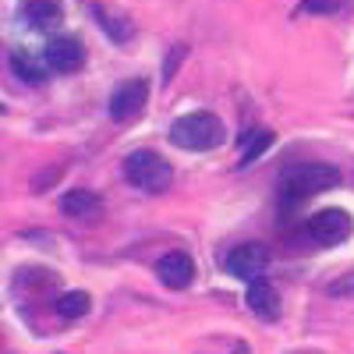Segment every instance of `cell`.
I'll return each instance as SVG.
<instances>
[{
  "label": "cell",
  "mask_w": 354,
  "mask_h": 354,
  "mask_svg": "<svg viewBox=\"0 0 354 354\" xmlns=\"http://www.w3.org/2000/svg\"><path fill=\"white\" fill-rule=\"evenodd\" d=\"M238 145H241V167H252V163L273 145V131H266V128H248V131L238 138Z\"/></svg>",
  "instance_id": "cell-12"
},
{
  "label": "cell",
  "mask_w": 354,
  "mask_h": 354,
  "mask_svg": "<svg viewBox=\"0 0 354 354\" xmlns=\"http://www.w3.org/2000/svg\"><path fill=\"white\" fill-rule=\"evenodd\" d=\"M8 64H11V71H15L21 82H39V78H43V68H46V64H36L25 50H11Z\"/></svg>",
  "instance_id": "cell-14"
},
{
  "label": "cell",
  "mask_w": 354,
  "mask_h": 354,
  "mask_svg": "<svg viewBox=\"0 0 354 354\" xmlns=\"http://www.w3.org/2000/svg\"><path fill=\"white\" fill-rule=\"evenodd\" d=\"M124 177H128L138 192L156 195V192H167V188H170L174 170H170V163H167L160 153H153V149H135V153H128V160H124Z\"/></svg>",
  "instance_id": "cell-3"
},
{
  "label": "cell",
  "mask_w": 354,
  "mask_h": 354,
  "mask_svg": "<svg viewBox=\"0 0 354 354\" xmlns=\"http://www.w3.org/2000/svg\"><path fill=\"white\" fill-rule=\"evenodd\" d=\"M245 301H248V308H252L259 319H266V322L280 319V294H277V287H273L270 280H252Z\"/></svg>",
  "instance_id": "cell-9"
},
{
  "label": "cell",
  "mask_w": 354,
  "mask_h": 354,
  "mask_svg": "<svg viewBox=\"0 0 354 354\" xmlns=\"http://www.w3.org/2000/svg\"><path fill=\"white\" fill-rule=\"evenodd\" d=\"M188 50H185V43H177L174 50H170V57H167V64H163V82H170L174 78V71H177V61H181Z\"/></svg>",
  "instance_id": "cell-17"
},
{
  "label": "cell",
  "mask_w": 354,
  "mask_h": 354,
  "mask_svg": "<svg viewBox=\"0 0 354 354\" xmlns=\"http://www.w3.org/2000/svg\"><path fill=\"white\" fill-rule=\"evenodd\" d=\"M333 8H337V0H301V4H298V15H312V11L326 15V11H333Z\"/></svg>",
  "instance_id": "cell-16"
},
{
  "label": "cell",
  "mask_w": 354,
  "mask_h": 354,
  "mask_svg": "<svg viewBox=\"0 0 354 354\" xmlns=\"http://www.w3.org/2000/svg\"><path fill=\"white\" fill-rule=\"evenodd\" d=\"M145 100H149V85L142 78H128L110 93V117L113 121H128L145 106Z\"/></svg>",
  "instance_id": "cell-7"
},
{
  "label": "cell",
  "mask_w": 354,
  "mask_h": 354,
  "mask_svg": "<svg viewBox=\"0 0 354 354\" xmlns=\"http://www.w3.org/2000/svg\"><path fill=\"white\" fill-rule=\"evenodd\" d=\"M57 312H61L64 319H82L88 312V294L85 290H68L57 298Z\"/></svg>",
  "instance_id": "cell-15"
},
{
  "label": "cell",
  "mask_w": 354,
  "mask_h": 354,
  "mask_svg": "<svg viewBox=\"0 0 354 354\" xmlns=\"http://www.w3.org/2000/svg\"><path fill=\"white\" fill-rule=\"evenodd\" d=\"M93 21L103 28V32L110 36V43H117V46H124L128 36H131V21L121 18V15H113V11H106V8H93Z\"/></svg>",
  "instance_id": "cell-13"
},
{
  "label": "cell",
  "mask_w": 354,
  "mask_h": 354,
  "mask_svg": "<svg viewBox=\"0 0 354 354\" xmlns=\"http://www.w3.org/2000/svg\"><path fill=\"white\" fill-rule=\"evenodd\" d=\"M82 61H85V50H82V39H75V36H53L43 50V64L57 75L82 68Z\"/></svg>",
  "instance_id": "cell-6"
},
{
  "label": "cell",
  "mask_w": 354,
  "mask_h": 354,
  "mask_svg": "<svg viewBox=\"0 0 354 354\" xmlns=\"http://www.w3.org/2000/svg\"><path fill=\"white\" fill-rule=\"evenodd\" d=\"M326 294H330V298H344V294H354V273H347L344 280L330 283V287H326Z\"/></svg>",
  "instance_id": "cell-18"
},
{
  "label": "cell",
  "mask_w": 354,
  "mask_h": 354,
  "mask_svg": "<svg viewBox=\"0 0 354 354\" xmlns=\"http://www.w3.org/2000/svg\"><path fill=\"white\" fill-rule=\"evenodd\" d=\"M266 266H270V248L262 241H241L238 248H230L227 259H223V270L238 280H262Z\"/></svg>",
  "instance_id": "cell-5"
},
{
  "label": "cell",
  "mask_w": 354,
  "mask_h": 354,
  "mask_svg": "<svg viewBox=\"0 0 354 354\" xmlns=\"http://www.w3.org/2000/svg\"><path fill=\"white\" fill-rule=\"evenodd\" d=\"M61 209H64V216L85 220V216H96V213L103 209V198L93 195V192H85V188H75V192H68V195L61 198Z\"/></svg>",
  "instance_id": "cell-11"
},
{
  "label": "cell",
  "mask_w": 354,
  "mask_h": 354,
  "mask_svg": "<svg viewBox=\"0 0 354 354\" xmlns=\"http://www.w3.org/2000/svg\"><path fill=\"white\" fill-rule=\"evenodd\" d=\"M220 142H223V124L209 110H192L170 124V145H177V149L205 153V149H216Z\"/></svg>",
  "instance_id": "cell-2"
},
{
  "label": "cell",
  "mask_w": 354,
  "mask_h": 354,
  "mask_svg": "<svg viewBox=\"0 0 354 354\" xmlns=\"http://www.w3.org/2000/svg\"><path fill=\"white\" fill-rule=\"evenodd\" d=\"M25 21L36 28V32H50V28H57L64 21V15H61V4L57 0H28L25 4Z\"/></svg>",
  "instance_id": "cell-10"
},
{
  "label": "cell",
  "mask_w": 354,
  "mask_h": 354,
  "mask_svg": "<svg viewBox=\"0 0 354 354\" xmlns=\"http://www.w3.org/2000/svg\"><path fill=\"white\" fill-rule=\"evenodd\" d=\"M156 277L170 290H185L192 283V277H195V262L185 252H167V255L156 259Z\"/></svg>",
  "instance_id": "cell-8"
},
{
  "label": "cell",
  "mask_w": 354,
  "mask_h": 354,
  "mask_svg": "<svg viewBox=\"0 0 354 354\" xmlns=\"http://www.w3.org/2000/svg\"><path fill=\"white\" fill-rule=\"evenodd\" d=\"M305 230H308V238H312L315 245H322V248H337V245H344V241L351 238L354 223H351V216H347L344 209L330 205V209H319V213L305 223Z\"/></svg>",
  "instance_id": "cell-4"
},
{
  "label": "cell",
  "mask_w": 354,
  "mask_h": 354,
  "mask_svg": "<svg viewBox=\"0 0 354 354\" xmlns=\"http://www.w3.org/2000/svg\"><path fill=\"white\" fill-rule=\"evenodd\" d=\"M340 185V170L330 163H290L280 174V213L287 216L290 209L319 192H330Z\"/></svg>",
  "instance_id": "cell-1"
}]
</instances>
